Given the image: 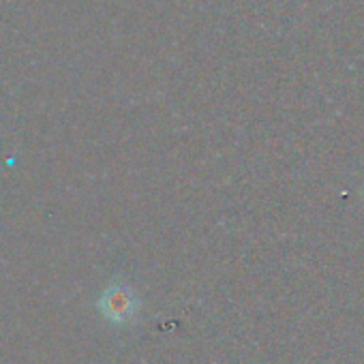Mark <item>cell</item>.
I'll return each instance as SVG.
<instances>
[{"instance_id":"6da1fadb","label":"cell","mask_w":364,"mask_h":364,"mask_svg":"<svg viewBox=\"0 0 364 364\" xmlns=\"http://www.w3.org/2000/svg\"><path fill=\"white\" fill-rule=\"evenodd\" d=\"M97 306H99L101 315H103L109 323L122 326V323H129V321L137 315V311H139V300H137L135 291H133L127 283H122V281H112V283L103 289V294H101Z\"/></svg>"}]
</instances>
